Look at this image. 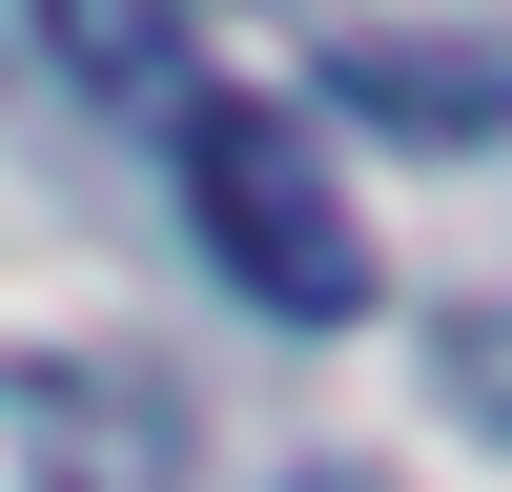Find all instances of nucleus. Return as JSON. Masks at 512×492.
<instances>
[{"label":"nucleus","mask_w":512,"mask_h":492,"mask_svg":"<svg viewBox=\"0 0 512 492\" xmlns=\"http://www.w3.org/2000/svg\"><path fill=\"white\" fill-rule=\"evenodd\" d=\"M349 82H390V123H410V144H472V123L512 103V82H492V62H390V41H369V62H349Z\"/></svg>","instance_id":"nucleus-4"},{"label":"nucleus","mask_w":512,"mask_h":492,"mask_svg":"<svg viewBox=\"0 0 512 492\" xmlns=\"http://www.w3.org/2000/svg\"><path fill=\"white\" fill-rule=\"evenodd\" d=\"M41 41H62L103 103H164V123H185V0H41Z\"/></svg>","instance_id":"nucleus-3"},{"label":"nucleus","mask_w":512,"mask_h":492,"mask_svg":"<svg viewBox=\"0 0 512 492\" xmlns=\"http://www.w3.org/2000/svg\"><path fill=\"white\" fill-rule=\"evenodd\" d=\"M185 226H205V267H226L267 328H349L369 308V226H349V185H328V144L287 103L185 82Z\"/></svg>","instance_id":"nucleus-1"},{"label":"nucleus","mask_w":512,"mask_h":492,"mask_svg":"<svg viewBox=\"0 0 512 492\" xmlns=\"http://www.w3.org/2000/svg\"><path fill=\"white\" fill-rule=\"evenodd\" d=\"M431 369H451V390H472V410H512V308H472V328H451Z\"/></svg>","instance_id":"nucleus-5"},{"label":"nucleus","mask_w":512,"mask_h":492,"mask_svg":"<svg viewBox=\"0 0 512 492\" xmlns=\"http://www.w3.org/2000/svg\"><path fill=\"white\" fill-rule=\"evenodd\" d=\"M0 492H185V431H164V390H123V369L0 349Z\"/></svg>","instance_id":"nucleus-2"}]
</instances>
